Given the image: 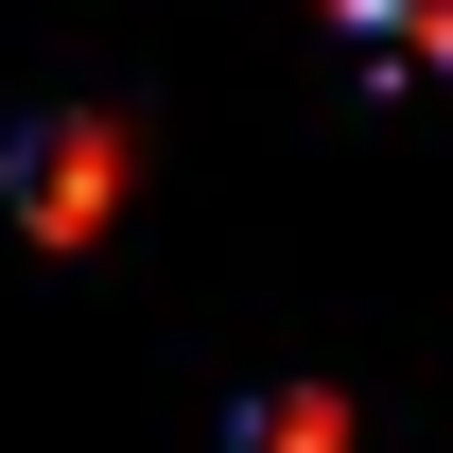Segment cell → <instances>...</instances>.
Returning a JSON list of instances; mask_svg holds the SVG:
<instances>
[{
  "label": "cell",
  "instance_id": "6da1fadb",
  "mask_svg": "<svg viewBox=\"0 0 453 453\" xmlns=\"http://www.w3.org/2000/svg\"><path fill=\"white\" fill-rule=\"evenodd\" d=\"M122 192H140V122H122V105H70V122H35V140H18V226H35L53 262H88V244H105Z\"/></svg>",
  "mask_w": 453,
  "mask_h": 453
},
{
  "label": "cell",
  "instance_id": "7a4b0ae2",
  "mask_svg": "<svg viewBox=\"0 0 453 453\" xmlns=\"http://www.w3.org/2000/svg\"><path fill=\"white\" fill-rule=\"evenodd\" d=\"M349 436H366V418H349V384H280L244 453H349Z\"/></svg>",
  "mask_w": 453,
  "mask_h": 453
},
{
  "label": "cell",
  "instance_id": "3957f363",
  "mask_svg": "<svg viewBox=\"0 0 453 453\" xmlns=\"http://www.w3.org/2000/svg\"><path fill=\"white\" fill-rule=\"evenodd\" d=\"M401 53H418V70H453V0H401Z\"/></svg>",
  "mask_w": 453,
  "mask_h": 453
},
{
  "label": "cell",
  "instance_id": "277c9868",
  "mask_svg": "<svg viewBox=\"0 0 453 453\" xmlns=\"http://www.w3.org/2000/svg\"><path fill=\"white\" fill-rule=\"evenodd\" d=\"M314 18H332V35H401V0H314Z\"/></svg>",
  "mask_w": 453,
  "mask_h": 453
}]
</instances>
